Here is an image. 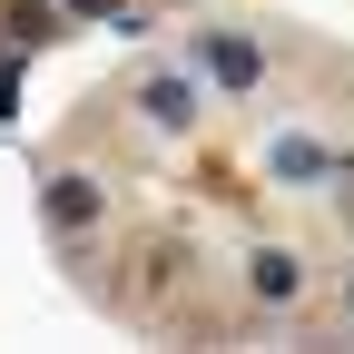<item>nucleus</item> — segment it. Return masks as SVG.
<instances>
[{"label": "nucleus", "instance_id": "f257e3e1", "mask_svg": "<svg viewBox=\"0 0 354 354\" xmlns=\"http://www.w3.org/2000/svg\"><path fill=\"white\" fill-rule=\"evenodd\" d=\"M50 227L59 236H88V227H99V187H88V177H50Z\"/></svg>", "mask_w": 354, "mask_h": 354}]
</instances>
